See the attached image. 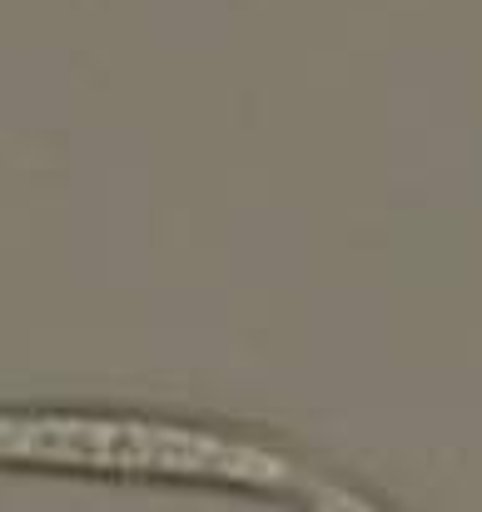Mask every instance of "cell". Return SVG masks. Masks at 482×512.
<instances>
[{"label": "cell", "mask_w": 482, "mask_h": 512, "mask_svg": "<svg viewBox=\"0 0 482 512\" xmlns=\"http://www.w3.org/2000/svg\"><path fill=\"white\" fill-rule=\"evenodd\" d=\"M0 468L169 478L239 493H294L304 473L284 448L244 433L105 408H0Z\"/></svg>", "instance_id": "cell-1"}, {"label": "cell", "mask_w": 482, "mask_h": 512, "mask_svg": "<svg viewBox=\"0 0 482 512\" xmlns=\"http://www.w3.org/2000/svg\"><path fill=\"white\" fill-rule=\"evenodd\" d=\"M299 503L304 512H388L383 503H373L363 488L343 483V478H328V473H299Z\"/></svg>", "instance_id": "cell-2"}]
</instances>
